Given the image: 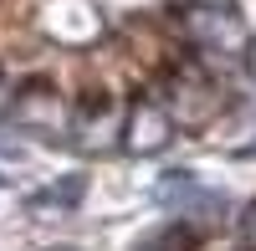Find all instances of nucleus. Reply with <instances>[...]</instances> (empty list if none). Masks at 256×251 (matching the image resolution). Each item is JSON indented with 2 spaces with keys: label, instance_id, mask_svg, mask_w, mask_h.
<instances>
[{
  "label": "nucleus",
  "instance_id": "1",
  "mask_svg": "<svg viewBox=\"0 0 256 251\" xmlns=\"http://www.w3.org/2000/svg\"><path fill=\"white\" fill-rule=\"evenodd\" d=\"M184 26H190L200 52H216V56H246L251 52V31L230 6H190Z\"/></svg>",
  "mask_w": 256,
  "mask_h": 251
},
{
  "label": "nucleus",
  "instance_id": "6",
  "mask_svg": "<svg viewBox=\"0 0 256 251\" xmlns=\"http://www.w3.org/2000/svg\"><path fill=\"white\" fill-rule=\"evenodd\" d=\"M82 190H88V180H82V174H72V180H62L56 190L31 195V205H77V200H82Z\"/></svg>",
  "mask_w": 256,
  "mask_h": 251
},
{
  "label": "nucleus",
  "instance_id": "3",
  "mask_svg": "<svg viewBox=\"0 0 256 251\" xmlns=\"http://www.w3.org/2000/svg\"><path fill=\"white\" fill-rule=\"evenodd\" d=\"M169 134H174V118H169L159 102H138L134 113H128L123 123V144H128V154H159Z\"/></svg>",
  "mask_w": 256,
  "mask_h": 251
},
{
  "label": "nucleus",
  "instance_id": "5",
  "mask_svg": "<svg viewBox=\"0 0 256 251\" xmlns=\"http://www.w3.org/2000/svg\"><path fill=\"white\" fill-rule=\"evenodd\" d=\"M16 118H20V123H62L67 113H62L56 92H52V88H41V82H36V88H26V92L16 98Z\"/></svg>",
  "mask_w": 256,
  "mask_h": 251
},
{
  "label": "nucleus",
  "instance_id": "8",
  "mask_svg": "<svg viewBox=\"0 0 256 251\" xmlns=\"http://www.w3.org/2000/svg\"><path fill=\"white\" fill-rule=\"evenodd\" d=\"M0 92H6V77H0Z\"/></svg>",
  "mask_w": 256,
  "mask_h": 251
},
{
  "label": "nucleus",
  "instance_id": "7",
  "mask_svg": "<svg viewBox=\"0 0 256 251\" xmlns=\"http://www.w3.org/2000/svg\"><path fill=\"white\" fill-rule=\"evenodd\" d=\"M241 241L256 246V205H246V216H241Z\"/></svg>",
  "mask_w": 256,
  "mask_h": 251
},
{
  "label": "nucleus",
  "instance_id": "2",
  "mask_svg": "<svg viewBox=\"0 0 256 251\" xmlns=\"http://www.w3.org/2000/svg\"><path fill=\"white\" fill-rule=\"evenodd\" d=\"M159 205L169 216H200V210H226V195L220 190H205V184L190 180V170H174L164 184H159Z\"/></svg>",
  "mask_w": 256,
  "mask_h": 251
},
{
  "label": "nucleus",
  "instance_id": "4",
  "mask_svg": "<svg viewBox=\"0 0 256 251\" xmlns=\"http://www.w3.org/2000/svg\"><path fill=\"white\" fill-rule=\"evenodd\" d=\"M210 108H216V92L205 88V82H180L174 92H169V118H184V123H200Z\"/></svg>",
  "mask_w": 256,
  "mask_h": 251
}]
</instances>
